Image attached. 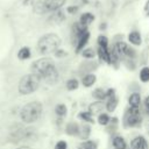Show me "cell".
<instances>
[{"label":"cell","instance_id":"obj_34","mask_svg":"<svg viewBox=\"0 0 149 149\" xmlns=\"http://www.w3.org/2000/svg\"><path fill=\"white\" fill-rule=\"evenodd\" d=\"M116 95V91L114 87H109L106 90V99H109L112 97H115Z\"/></svg>","mask_w":149,"mask_h":149},{"label":"cell","instance_id":"obj_20","mask_svg":"<svg viewBox=\"0 0 149 149\" xmlns=\"http://www.w3.org/2000/svg\"><path fill=\"white\" fill-rule=\"evenodd\" d=\"M77 149H98V143L93 140H85L77 146Z\"/></svg>","mask_w":149,"mask_h":149},{"label":"cell","instance_id":"obj_12","mask_svg":"<svg viewBox=\"0 0 149 149\" xmlns=\"http://www.w3.org/2000/svg\"><path fill=\"white\" fill-rule=\"evenodd\" d=\"M112 147L113 149H128V144L121 135H114L112 137Z\"/></svg>","mask_w":149,"mask_h":149},{"label":"cell","instance_id":"obj_8","mask_svg":"<svg viewBox=\"0 0 149 149\" xmlns=\"http://www.w3.org/2000/svg\"><path fill=\"white\" fill-rule=\"evenodd\" d=\"M43 3H44V7H45L47 12L52 13L55 10L61 9L66 3V0H43Z\"/></svg>","mask_w":149,"mask_h":149},{"label":"cell","instance_id":"obj_28","mask_svg":"<svg viewBox=\"0 0 149 149\" xmlns=\"http://www.w3.org/2000/svg\"><path fill=\"white\" fill-rule=\"evenodd\" d=\"M80 55H81V57L85 58V59H93V58L95 57L97 52H95V50H94L93 48H85V49L80 52Z\"/></svg>","mask_w":149,"mask_h":149},{"label":"cell","instance_id":"obj_31","mask_svg":"<svg viewBox=\"0 0 149 149\" xmlns=\"http://www.w3.org/2000/svg\"><path fill=\"white\" fill-rule=\"evenodd\" d=\"M55 149H68V142L64 140H59L55 144Z\"/></svg>","mask_w":149,"mask_h":149},{"label":"cell","instance_id":"obj_14","mask_svg":"<svg viewBox=\"0 0 149 149\" xmlns=\"http://www.w3.org/2000/svg\"><path fill=\"white\" fill-rule=\"evenodd\" d=\"M142 98L140 92H132L128 97V106L129 107H141Z\"/></svg>","mask_w":149,"mask_h":149},{"label":"cell","instance_id":"obj_15","mask_svg":"<svg viewBox=\"0 0 149 149\" xmlns=\"http://www.w3.org/2000/svg\"><path fill=\"white\" fill-rule=\"evenodd\" d=\"M97 81V76L93 73V72H90V73H85V76L81 77V85L84 87H92Z\"/></svg>","mask_w":149,"mask_h":149},{"label":"cell","instance_id":"obj_38","mask_svg":"<svg viewBox=\"0 0 149 149\" xmlns=\"http://www.w3.org/2000/svg\"><path fill=\"white\" fill-rule=\"evenodd\" d=\"M16 149H31V148L28 147V146H22V147H19V148H16Z\"/></svg>","mask_w":149,"mask_h":149},{"label":"cell","instance_id":"obj_16","mask_svg":"<svg viewBox=\"0 0 149 149\" xmlns=\"http://www.w3.org/2000/svg\"><path fill=\"white\" fill-rule=\"evenodd\" d=\"M65 133L68 135H70V136H79V134H80V126L77 122H74V121L69 122L66 125V127H65Z\"/></svg>","mask_w":149,"mask_h":149},{"label":"cell","instance_id":"obj_26","mask_svg":"<svg viewBox=\"0 0 149 149\" xmlns=\"http://www.w3.org/2000/svg\"><path fill=\"white\" fill-rule=\"evenodd\" d=\"M139 78H140V81L143 83V84L149 83V66H143L140 70Z\"/></svg>","mask_w":149,"mask_h":149},{"label":"cell","instance_id":"obj_35","mask_svg":"<svg viewBox=\"0 0 149 149\" xmlns=\"http://www.w3.org/2000/svg\"><path fill=\"white\" fill-rule=\"evenodd\" d=\"M143 107H144V112L147 115H149V94L144 98L143 100Z\"/></svg>","mask_w":149,"mask_h":149},{"label":"cell","instance_id":"obj_13","mask_svg":"<svg viewBox=\"0 0 149 149\" xmlns=\"http://www.w3.org/2000/svg\"><path fill=\"white\" fill-rule=\"evenodd\" d=\"M128 42L132 44V45H135V47H140L142 44V36H141V33L137 31V30H132L128 36Z\"/></svg>","mask_w":149,"mask_h":149},{"label":"cell","instance_id":"obj_2","mask_svg":"<svg viewBox=\"0 0 149 149\" xmlns=\"http://www.w3.org/2000/svg\"><path fill=\"white\" fill-rule=\"evenodd\" d=\"M62 43L61 37L55 33H48L40 37L37 41L36 49L41 55H50L54 54L57 49H59Z\"/></svg>","mask_w":149,"mask_h":149},{"label":"cell","instance_id":"obj_24","mask_svg":"<svg viewBox=\"0 0 149 149\" xmlns=\"http://www.w3.org/2000/svg\"><path fill=\"white\" fill-rule=\"evenodd\" d=\"M97 122L100 125V126H108L109 122H111V116L108 113H100L98 114V118H97Z\"/></svg>","mask_w":149,"mask_h":149},{"label":"cell","instance_id":"obj_32","mask_svg":"<svg viewBox=\"0 0 149 149\" xmlns=\"http://www.w3.org/2000/svg\"><path fill=\"white\" fill-rule=\"evenodd\" d=\"M78 10H79V7H78L77 5H71V6H68V7H66V12H68L69 14H71V15L76 14Z\"/></svg>","mask_w":149,"mask_h":149},{"label":"cell","instance_id":"obj_1","mask_svg":"<svg viewBox=\"0 0 149 149\" xmlns=\"http://www.w3.org/2000/svg\"><path fill=\"white\" fill-rule=\"evenodd\" d=\"M31 73L38 76L49 85H54L58 80V71L56 69L55 62L49 57H42L33 62L31 64Z\"/></svg>","mask_w":149,"mask_h":149},{"label":"cell","instance_id":"obj_4","mask_svg":"<svg viewBox=\"0 0 149 149\" xmlns=\"http://www.w3.org/2000/svg\"><path fill=\"white\" fill-rule=\"evenodd\" d=\"M40 83H41V78L38 76H36L34 73H29V74L23 76L20 79L17 90H19L20 94L27 95V94L35 92L40 86Z\"/></svg>","mask_w":149,"mask_h":149},{"label":"cell","instance_id":"obj_18","mask_svg":"<svg viewBox=\"0 0 149 149\" xmlns=\"http://www.w3.org/2000/svg\"><path fill=\"white\" fill-rule=\"evenodd\" d=\"M94 19H95V16L91 13V12H85V13H83L80 16H79V23L80 24H83V26H85V27H88L93 21H94Z\"/></svg>","mask_w":149,"mask_h":149},{"label":"cell","instance_id":"obj_25","mask_svg":"<svg viewBox=\"0 0 149 149\" xmlns=\"http://www.w3.org/2000/svg\"><path fill=\"white\" fill-rule=\"evenodd\" d=\"M55 113L59 118H64L68 114V107L65 104H57L55 106Z\"/></svg>","mask_w":149,"mask_h":149},{"label":"cell","instance_id":"obj_36","mask_svg":"<svg viewBox=\"0 0 149 149\" xmlns=\"http://www.w3.org/2000/svg\"><path fill=\"white\" fill-rule=\"evenodd\" d=\"M144 13L147 14V15H149V0H147L146 1V3H144Z\"/></svg>","mask_w":149,"mask_h":149},{"label":"cell","instance_id":"obj_21","mask_svg":"<svg viewBox=\"0 0 149 149\" xmlns=\"http://www.w3.org/2000/svg\"><path fill=\"white\" fill-rule=\"evenodd\" d=\"M78 119L84 121L85 123H94V119H93V115L88 112V111H83V112H79L78 113Z\"/></svg>","mask_w":149,"mask_h":149},{"label":"cell","instance_id":"obj_5","mask_svg":"<svg viewBox=\"0 0 149 149\" xmlns=\"http://www.w3.org/2000/svg\"><path fill=\"white\" fill-rule=\"evenodd\" d=\"M142 123V115L140 107H129L126 109L122 119L125 128H139Z\"/></svg>","mask_w":149,"mask_h":149},{"label":"cell","instance_id":"obj_27","mask_svg":"<svg viewBox=\"0 0 149 149\" xmlns=\"http://www.w3.org/2000/svg\"><path fill=\"white\" fill-rule=\"evenodd\" d=\"M65 87H66L68 91H74L79 87V80L76 79V78H70V79L66 80Z\"/></svg>","mask_w":149,"mask_h":149},{"label":"cell","instance_id":"obj_9","mask_svg":"<svg viewBox=\"0 0 149 149\" xmlns=\"http://www.w3.org/2000/svg\"><path fill=\"white\" fill-rule=\"evenodd\" d=\"M90 36H91V34H90V31L87 30V31H85L83 35H80V36L77 38V41H76V54H80V52L85 49L86 44H87L88 41H90Z\"/></svg>","mask_w":149,"mask_h":149},{"label":"cell","instance_id":"obj_37","mask_svg":"<svg viewBox=\"0 0 149 149\" xmlns=\"http://www.w3.org/2000/svg\"><path fill=\"white\" fill-rule=\"evenodd\" d=\"M23 5H24V6L34 5V0H23Z\"/></svg>","mask_w":149,"mask_h":149},{"label":"cell","instance_id":"obj_22","mask_svg":"<svg viewBox=\"0 0 149 149\" xmlns=\"http://www.w3.org/2000/svg\"><path fill=\"white\" fill-rule=\"evenodd\" d=\"M92 97H93L95 100L105 101V100H106V90H104V88H101V87H97L95 90H93Z\"/></svg>","mask_w":149,"mask_h":149},{"label":"cell","instance_id":"obj_39","mask_svg":"<svg viewBox=\"0 0 149 149\" xmlns=\"http://www.w3.org/2000/svg\"><path fill=\"white\" fill-rule=\"evenodd\" d=\"M128 149H130V148H128Z\"/></svg>","mask_w":149,"mask_h":149},{"label":"cell","instance_id":"obj_19","mask_svg":"<svg viewBox=\"0 0 149 149\" xmlns=\"http://www.w3.org/2000/svg\"><path fill=\"white\" fill-rule=\"evenodd\" d=\"M118 104H119L118 97H116V95H115V97H112V98L107 99V101L105 102V108H106V111H107L108 113H113V112L116 109Z\"/></svg>","mask_w":149,"mask_h":149},{"label":"cell","instance_id":"obj_11","mask_svg":"<svg viewBox=\"0 0 149 149\" xmlns=\"http://www.w3.org/2000/svg\"><path fill=\"white\" fill-rule=\"evenodd\" d=\"M104 109H105V101H100V100H95V101L91 102V104L88 105V108H87V111H88L92 115H94V114H100V113H102Z\"/></svg>","mask_w":149,"mask_h":149},{"label":"cell","instance_id":"obj_29","mask_svg":"<svg viewBox=\"0 0 149 149\" xmlns=\"http://www.w3.org/2000/svg\"><path fill=\"white\" fill-rule=\"evenodd\" d=\"M91 134V127L86 123H84L81 127H80V134H79V137L83 139V140H87V137L90 136Z\"/></svg>","mask_w":149,"mask_h":149},{"label":"cell","instance_id":"obj_7","mask_svg":"<svg viewBox=\"0 0 149 149\" xmlns=\"http://www.w3.org/2000/svg\"><path fill=\"white\" fill-rule=\"evenodd\" d=\"M130 149H149V143L143 135H137L130 141Z\"/></svg>","mask_w":149,"mask_h":149},{"label":"cell","instance_id":"obj_23","mask_svg":"<svg viewBox=\"0 0 149 149\" xmlns=\"http://www.w3.org/2000/svg\"><path fill=\"white\" fill-rule=\"evenodd\" d=\"M30 56H31V51H30V48L29 47H22L17 51V58L21 59V61L28 59V58H30Z\"/></svg>","mask_w":149,"mask_h":149},{"label":"cell","instance_id":"obj_6","mask_svg":"<svg viewBox=\"0 0 149 149\" xmlns=\"http://www.w3.org/2000/svg\"><path fill=\"white\" fill-rule=\"evenodd\" d=\"M114 50L116 51V54L119 55V57L122 59L125 58H129V59H134L136 57V51L134 48H132L128 43L123 42V41H118L114 45H113Z\"/></svg>","mask_w":149,"mask_h":149},{"label":"cell","instance_id":"obj_33","mask_svg":"<svg viewBox=\"0 0 149 149\" xmlns=\"http://www.w3.org/2000/svg\"><path fill=\"white\" fill-rule=\"evenodd\" d=\"M54 54H55V56H56L57 58H63V57H66V56H68V52H66L65 50L61 49V48H59V49H57Z\"/></svg>","mask_w":149,"mask_h":149},{"label":"cell","instance_id":"obj_17","mask_svg":"<svg viewBox=\"0 0 149 149\" xmlns=\"http://www.w3.org/2000/svg\"><path fill=\"white\" fill-rule=\"evenodd\" d=\"M64 20H65V14H64V12L62 9H58V10L52 12V14L49 17V22H51L54 24H59Z\"/></svg>","mask_w":149,"mask_h":149},{"label":"cell","instance_id":"obj_3","mask_svg":"<svg viewBox=\"0 0 149 149\" xmlns=\"http://www.w3.org/2000/svg\"><path fill=\"white\" fill-rule=\"evenodd\" d=\"M43 106L40 101H30L21 108L20 118L24 123H33L41 118Z\"/></svg>","mask_w":149,"mask_h":149},{"label":"cell","instance_id":"obj_10","mask_svg":"<svg viewBox=\"0 0 149 149\" xmlns=\"http://www.w3.org/2000/svg\"><path fill=\"white\" fill-rule=\"evenodd\" d=\"M97 56L101 63H106L111 65V56H109V48L106 47H98L97 49Z\"/></svg>","mask_w":149,"mask_h":149},{"label":"cell","instance_id":"obj_30","mask_svg":"<svg viewBox=\"0 0 149 149\" xmlns=\"http://www.w3.org/2000/svg\"><path fill=\"white\" fill-rule=\"evenodd\" d=\"M97 44L98 47H106L108 48V38L105 35H99L97 37Z\"/></svg>","mask_w":149,"mask_h":149}]
</instances>
